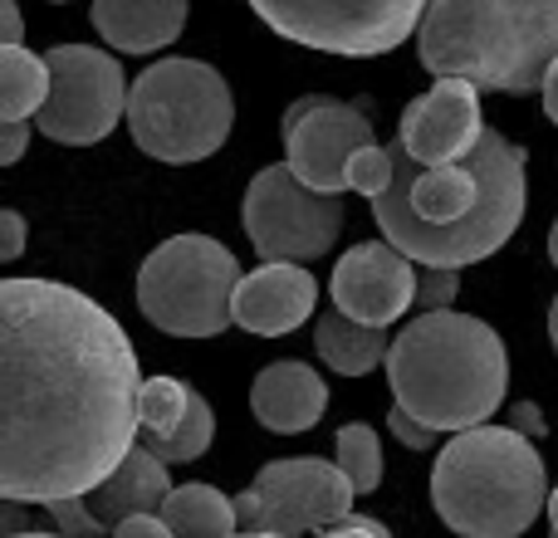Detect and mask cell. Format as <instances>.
Masks as SVG:
<instances>
[{
	"label": "cell",
	"instance_id": "1",
	"mask_svg": "<svg viewBox=\"0 0 558 538\" xmlns=\"http://www.w3.org/2000/svg\"><path fill=\"white\" fill-rule=\"evenodd\" d=\"M128 328L54 279L0 284V494H94L143 436Z\"/></svg>",
	"mask_w": 558,
	"mask_h": 538
},
{
	"label": "cell",
	"instance_id": "2",
	"mask_svg": "<svg viewBox=\"0 0 558 538\" xmlns=\"http://www.w3.org/2000/svg\"><path fill=\"white\" fill-rule=\"evenodd\" d=\"M392 402L436 431H471L505 406L510 357L485 318L436 308L416 314L387 353Z\"/></svg>",
	"mask_w": 558,
	"mask_h": 538
},
{
	"label": "cell",
	"instance_id": "3",
	"mask_svg": "<svg viewBox=\"0 0 558 538\" xmlns=\"http://www.w3.org/2000/svg\"><path fill=\"white\" fill-rule=\"evenodd\" d=\"M416 54L436 78L534 94L558 59V0H432Z\"/></svg>",
	"mask_w": 558,
	"mask_h": 538
},
{
	"label": "cell",
	"instance_id": "4",
	"mask_svg": "<svg viewBox=\"0 0 558 538\" xmlns=\"http://www.w3.org/2000/svg\"><path fill=\"white\" fill-rule=\"evenodd\" d=\"M549 500L544 455L514 426L451 431L432 470V504L461 538H520Z\"/></svg>",
	"mask_w": 558,
	"mask_h": 538
},
{
	"label": "cell",
	"instance_id": "5",
	"mask_svg": "<svg viewBox=\"0 0 558 538\" xmlns=\"http://www.w3.org/2000/svg\"><path fill=\"white\" fill-rule=\"evenodd\" d=\"M235 123V98L226 78L202 59H157L133 78L128 133L157 162H206L226 147Z\"/></svg>",
	"mask_w": 558,
	"mask_h": 538
},
{
	"label": "cell",
	"instance_id": "6",
	"mask_svg": "<svg viewBox=\"0 0 558 538\" xmlns=\"http://www.w3.org/2000/svg\"><path fill=\"white\" fill-rule=\"evenodd\" d=\"M241 265L211 235H172L137 269V308L157 333L216 338L235 323Z\"/></svg>",
	"mask_w": 558,
	"mask_h": 538
},
{
	"label": "cell",
	"instance_id": "7",
	"mask_svg": "<svg viewBox=\"0 0 558 538\" xmlns=\"http://www.w3.org/2000/svg\"><path fill=\"white\" fill-rule=\"evenodd\" d=\"M426 5L432 0H251L275 35L348 59H373L412 39Z\"/></svg>",
	"mask_w": 558,
	"mask_h": 538
},
{
	"label": "cell",
	"instance_id": "8",
	"mask_svg": "<svg viewBox=\"0 0 558 538\" xmlns=\"http://www.w3.org/2000/svg\"><path fill=\"white\" fill-rule=\"evenodd\" d=\"M245 235L260 260H294L314 265L338 245L343 231V196L318 192L289 162L255 172L245 192Z\"/></svg>",
	"mask_w": 558,
	"mask_h": 538
},
{
	"label": "cell",
	"instance_id": "9",
	"mask_svg": "<svg viewBox=\"0 0 558 538\" xmlns=\"http://www.w3.org/2000/svg\"><path fill=\"white\" fill-rule=\"evenodd\" d=\"M353 480L338 461H270L245 494H235V519L241 534H284L299 538L308 529H333L338 519L353 514Z\"/></svg>",
	"mask_w": 558,
	"mask_h": 538
},
{
	"label": "cell",
	"instance_id": "10",
	"mask_svg": "<svg viewBox=\"0 0 558 538\" xmlns=\"http://www.w3.org/2000/svg\"><path fill=\"white\" fill-rule=\"evenodd\" d=\"M45 59L54 84H49V103L35 113V127L64 147L104 143L118 118H128L133 84L123 78V64L94 45H54Z\"/></svg>",
	"mask_w": 558,
	"mask_h": 538
},
{
	"label": "cell",
	"instance_id": "11",
	"mask_svg": "<svg viewBox=\"0 0 558 538\" xmlns=\"http://www.w3.org/2000/svg\"><path fill=\"white\" fill-rule=\"evenodd\" d=\"M373 143V118L328 94H308L284 113V162L318 192H348V157Z\"/></svg>",
	"mask_w": 558,
	"mask_h": 538
},
{
	"label": "cell",
	"instance_id": "12",
	"mask_svg": "<svg viewBox=\"0 0 558 538\" xmlns=\"http://www.w3.org/2000/svg\"><path fill=\"white\" fill-rule=\"evenodd\" d=\"M416 279H422V265L383 235V241L353 245L333 265L328 294H333V304L343 314L377 323V328H392L407 308H416Z\"/></svg>",
	"mask_w": 558,
	"mask_h": 538
},
{
	"label": "cell",
	"instance_id": "13",
	"mask_svg": "<svg viewBox=\"0 0 558 538\" xmlns=\"http://www.w3.org/2000/svg\"><path fill=\"white\" fill-rule=\"evenodd\" d=\"M485 133L481 118V84L471 78H436L422 98H412L397 127V143L422 167L461 162Z\"/></svg>",
	"mask_w": 558,
	"mask_h": 538
},
{
	"label": "cell",
	"instance_id": "14",
	"mask_svg": "<svg viewBox=\"0 0 558 538\" xmlns=\"http://www.w3.org/2000/svg\"><path fill=\"white\" fill-rule=\"evenodd\" d=\"M318 279L308 265L294 260H265L255 274H241L235 284V323L255 338H284L314 318Z\"/></svg>",
	"mask_w": 558,
	"mask_h": 538
},
{
	"label": "cell",
	"instance_id": "15",
	"mask_svg": "<svg viewBox=\"0 0 558 538\" xmlns=\"http://www.w3.org/2000/svg\"><path fill=\"white\" fill-rule=\"evenodd\" d=\"M251 412L265 431L275 436H304L324 421L328 412V382L299 357H284V363H270L255 372L251 387Z\"/></svg>",
	"mask_w": 558,
	"mask_h": 538
},
{
	"label": "cell",
	"instance_id": "16",
	"mask_svg": "<svg viewBox=\"0 0 558 538\" xmlns=\"http://www.w3.org/2000/svg\"><path fill=\"white\" fill-rule=\"evenodd\" d=\"M94 29L118 54H157L186 29V0H94Z\"/></svg>",
	"mask_w": 558,
	"mask_h": 538
},
{
	"label": "cell",
	"instance_id": "17",
	"mask_svg": "<svg viewBox=\"0 0 558 538\" xmlns=\"http://www.w3.org/2000/svg\"><path fill=\"white\" fill-rule=\"evenodd\" d=\"M407 201L432 225L465 221V216L481 206V172H475L471 152H465L461 162H436V167H422L412 157V162H407Z\"/></svg>",
	"mask_w": 558,
	"mask_h": 538
},
{
	"label": "cell",
	"instance_id": "18",
	"mask_svg": "<svg viewBox=\"0 0 558 538\" xmlns=\"http://www.w3.org/2000/svg\"><path fill=\"white\" fill-rule=\"evenodd\" d=\"M167 494H172V480H167V461L153 451V445L137 441L133 451L123 455V465H118V470L108 475V480L98 485L94 494H88V504H94V514H98L104 524H118V519H128V514L162 510Z\"/></svg>",
	"mask_w": 558,
	"mask_h": 538
},
{
	"label": "cell",
	"instance_id": "19",
	"mask_svg": "<svg viewBox=\"0 0 558 538\" xmlns=\"http://www.w3.org/2000/svg\"><path fill=\"white\" fill-rule=\"evenodd\" d=\"M314 343H318V357H324L333 372H343V377H367L373 367H387V353H392L387 328L363 323V318L343 314L338 304L328 308V314H318Z\"/></svg>",
	"mask_w": 558,
	"mask_h": 538
},
{
	"label": "cell",
	"instance_id": "20",
	"mask_svg": "<svg viewBox=\"0 0 558 538\" xmlns=\"http://www.w3.org/2000/svg\"><path fill=\"white\" fill-rule=\"evenodd\" d=\"M162 519L177 529V538H231L241 534L235 500H226L216 485H172L162 504Z\"/></svg>",
	"mask_w": 558,
	"mask_h": 538
},
{
	"label": "cell",
	"instance_id": "21",
	"mask_svg": "<svg viewBox=\"0 0 558 538\" xmlns=\"http://www.w3.org/2000/svg\"><path fill=\"white\" fill-rule=\"evenodd\" d=\"M49 59L25 45H0V118H35L49 103Z\"/></svg>",
	"mask_w": 558,
	"mask_h": 538
},
{
	"label": "cell",
	"instance_id": "22",
	"mask_svg": "<svg viewBox=\"0 0 558 538\" xmlns=\"http://www.w3.org/2000/svg\"><path fill=\"white\" fill-rule=\"evenodd\" d=\"M137 441L153 445V451L162 455L167 465L202 461V455L211 451V441H216V412H211V402H206L202 392H192V406H186L182 426H177L172 436H137Z\"/></svg>",
	"mask_w": 558,
	"mask_h": 538
},
{
	"label": "cell",
	"instance_id": "23",
	"mask_svg": "<svg viewBox=\"0 0 558 538\" xmlns=\"http://www.w3.org/2000/svg\"><path fill=\"white\" fill-rule=\"evenodd\" d=\"M333 461L343 465V475L353 480L357 494H373L383 485V441H377L373 426L348 421L343 431L333 436Z\"/></svg>",
	"mask_w": 558,
	"mask_h": 538
},
{
	"label": "cell",
	"instance_id": "24",
	"mask_svg": "<svg viewBox=\"0 0 558 538\" xmlns=\"http://www.w3.org/2000/svg\"><path fill=\"white\" fill-rule=\"evenodd\" d=\"M186 406H192V387L177 377H143V396H137V416H143V436H172L182 426Z\"/></svg>",
	"mask_w": 558,
	"mask_h": 538
},
{
	"label": "cell",
	"instance_id": "25",
	"mask_svg": "<svg viewBox=\"0 0 558 538\" xmlns=\"http://www.w3.org/2000/svg\"><path fill=\"white\" fill-rule=\"evenodd\" d=\"M392 176H397V147L387 152V147H377V143H367V147H357L353 157H348V192H357V196H383L387 186H392Z\"/></svg>",
	"mask_w": 558,
	"mask_h": 538
},
{
	"label": "cell",
	"instance_id": "26",
	"mask_svg": "<svg viewBox=\"0 0 558 538\" xmlns=\"http://www.w3.org/2000/svg\"><path fill=\"white\" fill-rule=\"evenodd\" d=\"M39 510H49V519H54V524H59V534H69V538H104V519L94 514L88 494L49 500V504H39Z\"/></svg>",
	"mask_w": 558,
	"mask_h": 538
},
{
	"label": "cell",
	"instance_id": "27",
	"mask_svg": "<svg viewBox=\"0 0 558 538\" xmlns=\"http://www.w3.org/2000/svg\"><path fill=\"white\" fill-rule=\"evenodd\" d=\"M456 294H461V269H451V265H422V279H416V308H422V314L451 308Z\"/></svg>",
	"mask_w": 558,
	"mask_h": 538
},
{
	"label": "cell",
	"instance_id": "28",
	"mask_svg": "<svg viewBox=\"0 0 558 538\" xmlns=\"http://www.w3.org/2000/svg\"><path fill=\"white\" fill-rule=\"evenodd\" d=\"M387 426H392V436L407 445V451H436V436H441L436 426H426L422 416L407 412V406H392V412H387Z\"/></svg>",
	"mask_w": 558,
	"mask_h": 538
},
{
	"label": "cell",
	"instance_id": "29",
	"mask_svg": "<svg viewBox=\"0 0 558 538\" xmlns=\"http://www.w3.org/2000/svg\"><path fill=\"white\" fill-rule=\"evenodd\" d=\"M113 538H177V529L162 519V510H147V514H128V519H118Z\"/></svg>",
	"mask_w": 558,
	"mask_h": 538
},
{
	"label": "cell",
	"instance_id": "30",
	"mask_svg": "<svg viewBox=\"0 0 558 538\" xmlns=\"http://www.w3.org/2000/svg\"><path fill=\"white\" fill-rule=\"evenodd\" d=\"M318 538H392V529L383 519H373V514H348L333 529H318Z\"/></svg>",
	"mask_w": 558,
	"mask_h": 538
},
{
	"label": "cell",
	"instance_id": "31",
	"mask_svg": "<svg viewBox=\"0 0 558 538\" xmlns=\"http://www.w3.org/2000/svg\"><path fill=\"white\" fill-rule=\"evenodd\" d=\"M25 147H29V118H5V127H0V162L15 167L25 157Z\"/></svg>",
	"mask_w": 558,
	"mask_h": 538
},
{
	"label": "cell",
	"instance_id": "32",
	"mask_svg": "<svg viewBox=\"0 0 558 538\" xmlns=\"http://www.w3.org/2000/svg\"><path fill=\"white\" fill-rule=\"evenodd\" d=\"M0 260H20L25 255V216L20 211H0Z\"/></svg>",
	"mask_w": 558,
	"mask_h": 538
},
{
	"label": "cell",
	"instance_id": "33",
	"mask_svg": "<svg viewBox=\"0 0 558 538\" xmlns=\"http://www.w3.org/2000/svg\"><path fill=\"white\" fill-rule=\"evenodd\" d=\"M0 45H25V15H20V0H0Z\"/></svg>",
	"mask_w": 558,
	"mask_h": 538
},
{
	"label": "cell",
	"instance_id": "34",
	"mask_svg": "<svg viewBox=\"0 0 558 538\" xmlns=\"http://www.w3.org/2000/svg\"><path fill=\"white\" fill-rule=\"evenodd\" d=\"M510 426H514V431H524V436H534V441L549 431V421L539 416V406H534V402H514L510 406Z\"/></svg>",
	"mask_w": 558,
	"mask_h": 538
},
{
	"label": "cell",
	"instance_id": "35",
	"mask_svg": "<svg viewBox=\"0 0 558 538\" xmlns=\"http://www.w3.org/2000/svg\"><path fill=\"white\" fill-rule=\"evenodd\" d=\"M544 113H549V123H558V59H554V69H549V78H544Z\"/></svg>",
	"mask_w": 558,
	"mask_h": 538
},
{
	"label": "cell",
	"instance_id": "36",
	"mask_svg": "<svg viewBox=\"0 0 558 538\" xmlns=\"http://www.w3.org/2000/svg\"><path fill=\"white\" fill-rule=\"evenodd\" d=\"M549 338H554V347H558V294H554V304H549Z\"/></svg>",
	"mask_w": 558,
	"mask_h": 538
},
{
	"label": "cell",
	"instance_id": "37",
	"mask_svg": "<svg viewBox=\"0 0 558 538\" xmlns=\"http://www.w3.org/2000/svg\"><path fill=\"white\" fill-rule=\"evenodd\" d=\"M549 524H554V534H558V485H554V494H549Z\"/></svg>",
	"mask_w": 558,
	"mask_h": 538
},
{
	"label": "cell",
	"instance_id": "38",
	"mask_svg": "<svg viewBox=\"0 0 558 538\" xmlns=\"http://www.w3.org/2000/svg\"><path fill=\"white\" fill-rule=\"evenodd\" d=\"M549 260H554V269H558V221H554V231H549Z\"/></svg>",
	"mask_w": 558,
	"mask_h": 538
},
{
	"label": "cell",
	"instance_id": "39",
	"mask_svg": "<svg viewBox=\"0 0 558 538\" xmlns=\"http://www.w3.org/2000/svg\"><path fill=\"white\" fill-rule=\"evenodd\" d=\"M5 538H69V534H29V529H20V534H5Z\"/></svg>",
	"mask_w": 558,
	"mask_h": 538
},
{
	"label": "cell",
	"instance_id": "40",
	"mask_svg": "<svg viewBox=\"0 0 558 538\" xmlns=\"http://www.w3.org/2000/svg\"><path fill=\"white\" fill-rule=\"evenodd\" d=\"M231 538H284V534H231Z\"/></svg>",
	"mask_w": 558,
	"mask_h": 538
},
{
	"label": "cell",
	"instance_id": "41",
	"mask_svg": "<svg viewBox=\"0 0 558 538\" xmlns=\"http://www.w3.org/2000/svg\"><path fill=\"white\" fill-rule=\"evenodd\" d=\"M49 5H69V0H49Z\"/></svg>",
	"mask_w": 558,
	"mask_h": 538
},
{
	"label": "cell",
	"instance_id": "42",
	"mask_svg": "<svg viewBox=\"0 0 558 538\" xmlns=\"http://www.w3.org/2000/svg\"><path fill=\"white\" fill-rule=\"evenodd\" d=\"M554 538H558V534H554Z\"/></svg>",
	"mask_w": 558,
	"mask_h": 538
}]
</instances>
